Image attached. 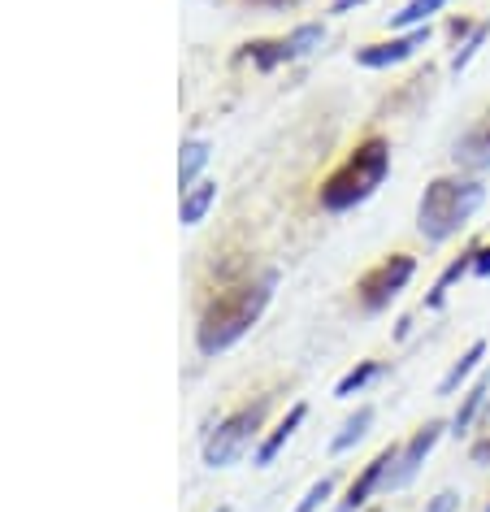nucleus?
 Masks as SVG:
<instances>
[{
    "label": "nucleus",
    "instance_id": "1",
    "mask_svg": "<svg viewBox=\"0 0 490 512\" xmlns=\"http://www.w3.org/2000/svg\"><path fill=\"white\" fill-rule=\"evenodd\" d=\"M274 287H278V274L269 270V274L248 278V283H239V287L217 291V296L204 304V313H200L196 348L204 356H217V352L235 348V343L248 335L256 322H261V313L269 309V300H274Z\"/></svg>",
    "mask_w": 490,
    "mask_h": 512
},
{
    "label": "nucleus",
    "instance_id": "2",
    "mask_svg": "<svg viewBox=\"0 0 490 512\" xmlns=\"http://www.w3.org/2000/svg\"><path fill=\"white\" fill-rule=\"evenodd\" d=\"M386 174H391V144L373 135L347 152V161L321 183V209L326 213L356 209V204H365L386 183Z\"/></svg>",
    "mask_w": 490,
    "mask_h": 512
},
{
    "label": "nucleus",
    "instance_id": "3",
    "mask_svg": "<svg viewBox=\"0 0 490 512\" xmlns=\"http://www.w3.org/2000/svg\"><path fill=\"white\" fill-rule=\"evenodd\" d=\"M482 200L486 187L473 183V178H434L417 204V230L430 243H443L469 226V217L482 209Z\"/></svg>",
    "mask_w": 490,
    "mask_h": 512
},
{
    "label": "nucleus",
    "instance_id": "4",
    "mask_svg": "<svg viewBox=\"0 0 490 512\" xmlns=\"http://www.w3.org/2000/svg\"><path fill=\"white\" fill-rule=\"evenodd\" d=\"M265 400H256V404H243L239 413H230L217 421V430L204 439V465L209 469H226V465H235V460L248 452V443L261 434V421H265Z\"/></svg>",
    "mask_w": 490,
    "mask_h": 512
},
{
    "label": "nucleus",
    "instance_id": "5",
    "mask_svg": "<svg viewBox=\"0 0 490 512\" xmlns=\"http://www.w3.org/2000/svg\"><path fill=\"white\" fill-rule=\"evenodd\" d=\"M321 44H326V27H321V22H304V27H295L291 35H282V40L243 44V57H248L256 70H278V66H291V61L317 53Z\"/></svg>",
    "mask_w": 490,
    "mask_h": 512
},
{
    "label": "nucleus",
    "instance_id": "6",
    "mask_svg": "<svg viewBox=\"0 0 490 512\" xmlns=\"http://www.w3.org/2000/svg\"><path fill=\"white\" fill-rule=\"evenodd\" d=\"M412 274H417V261H412L408 252H391L356 283V296L369 313H382V309H391V300L412 283Z\"/></svg>",
    "mask_w": 490,
    "mask_h": 512
},
{
    "label": "nucleus",
    "instance_id": "7",
    "mask_svg": "<svg viewBox=\"0 0 490 512\" xmlns=\"http://www.w3.org/2000/svg\"><path fill=\"white\" fill-rule=\"evenodd\" d=\"M438 439H443V421H425V426L412 434V439L399 447V460L391 465V473H386V486L382 491H399V486H408L412 478L421 473V465H425V456L438 447Z\"/></svg>",
    "mask_w": 490,
    "mask_h": 512
},
{
    "label": "nucleus",
    "instance_id": "8",
    "mask_svg": "<svg viewBox=\"0 0 490 512\" xmlns=\"http://www.w3.org/2000/svg\"><path fill=\"white\" fill-rule=\"evenodd\" d=\"M425 44H430V27H412L408 35H395V40L365 44V48L356 53V61H360L365 70H391V66H399V61L417 57Z\"/></svg>",
    "mask_w": 490,
    "mask_h": 512
},
{
    "label": "nucleus",
    "instance_id": "9",
    "mask_svg": "<svg viewBox=\"0 0 490 512\" xmlns=\"http://www.w3.org/2000/svg\"><path fill=\"white\" fill-rule=\"evenodd\" d=\"M395 460H399V447H395V443H391V447H382V452L373 456L365 469H360V478H356L352 486H347V499L339 504V512H356V508H365L369 499H373V491H382V486H386V473H391Z\"/></svg>",
    "mask_w": 490,
    "mask_h": 512
},
{
    "label": "nucleus",
    "instance_id": "10",
    "mask_svg": "<svg viewBox=\"0 0 490 512\" xmlns=\"http://www.w3.org/2000/svg\"><path fill=\"white\" fill-rule=\"evenodd\" d=\"M451 157H456V165H464V170H490V109L460 135Z\"/></svg>",
    "mask_w": 490,
    "mask_h": 512
},
{
    "label": "nucleus",
    "instance_id": "11",
    "mask_svg": "<svg viewBox=\"0 0 490 512\" xmlns=\"http://www.w3.org/2000/svg\"><path fill=\"white\" fill-rule=\"evenodd\" d=\"M304 417H308V404H291V408H287V417H282L278 426H274V434H269V439L256 447V465H274V456L295 439V430L304 426Z\"/></svg>",
    "mask_w": 490,
    "mask_h": 512
},
{
    "label": "nucleus",
    "instance_id": "12",
    "mask_svg": "<svg viewBox=\"0 0 490 512\" xmlns=\"http://www.w3.org/2000/svg\"><path fill=\"white\" fill-rule=\"evenodd\" d=\"M213 204H217V183L204 178V183L183 191V200H178V222H183V226H200L204 217H209Z\"/></svg>",
    "mask_w": 490,
    "mask_h": 512
},
{
    "label": "nucleus",
    "instance_id": "13",
    "mask_svg": "<svg viewBox=\"0 0 490 512\" xmlns=\"http://www.w3.org/2000/svg\"><path fill=\"white\" fill-rule=\"evenodd\" d=\"M486 395H490V378L482 374L469 391H464V404L456 408V417H451V434H469V426L477 421V413H482V404H486Z\"/></svg>",
    "mask_w": 490,
    "mask_h": 512
},
{
    "label": "nucleus",
    "instance_id": "14",
    "mask_svg": "<svg viewBox=\"0 0 490 512\" xmlns=\"http://www.w3.org/2000/svg\"><path fill=\"white\" fill-rule=\"evenodd\" d=\"M473 256H477V248H469V252H460V261H451L443 274H438V283H434V291L425 296V309H438V304L447 300V291L460 283L464 274H473Z\"/></svg>",
    "mask_w": 490,
    "mask_h": 512
},
{
    "label": "nucleus",
    "instance_id": "15",
    "mask_svg": "<svg viewBox=\"0 0 490 512\" xmlns=\"http://www.w3.org/2000/svg\"><path fill=\"white\" fill-rule=\"evenodd\" d=\"M209 165V139H187L183 144V157H178V187H196L200 170Z\"/></svg>",
    "mask_w": 490,
    "mask_h": 512
},
{
    "label": "nucleus",
    "instance_id": "16",
    "mask_svg": "<svg viewBox=\"0 0 490 512\" xmlns=\"http://www.w3.org/2000/svg\"><path fill=\"white\" fill-rule=\"evenodd\" d=\"M482 361H486V343H482V339H477V343H469V352H464V356H460V361H456V365H451V369H447V378H443V382H438V395H456V391H460V382H464V378H469V374H473V369H477V365H482Z\"/></svg>",
    "mask_w": 490,
    "mask_h": 512
},
{
    "label": "nucleus",
    "instance_id": "17",
    "mask_svg": "<svg viewBox=\"0 0 490 512\" xmlns=\"http://www.w3.org/2000/svg\"><path fill=\"white\" fill-rule=\"evenodd\" d=\"M369 426H373V408H369V404H360L356 413L343 421V430H339V434H334V439H330V452L339 456V452H347V447H356V443H360V439H365V434H369Z\"/></svg>",
    "mask_w": 490,
    "mask_h": 512
},
{
    "label": "nucleus",
    "instance_id": "18",
    "mask_svg": "<svg viewBox=\"0 0 490 512\" xmlns=\"http://www.w3.org/2000/svg\"><path fill=\"white\" fill-rule=\"evenodd\" d=\"M378 374H382V365H378V361H360L356 369H347V374L339 378V387H334V400H352V395H356V391H365Z\"/></svg>",
    "mask_w": 490,
    "mask_h": 512
},
{
    "label": "nucleus",
    "instance_id": "19",
    "mask_svg": "<svg viewBox=\"0 0 490 512\" xmlns=\"http://www.w3.org/2000/svg\"><path fill=\"white\" fill-rule=\"evenodd\" d=\"M443 5H451V0H408V5L391 18V27H408V31H412V27H425V18L438 14Z\"/></svg>",
    "mask_w": 490,
    "mask_h": 512
},
{
    "label": "nucleus",
    "instance_id": "20",
    "mask_svg": "<svg viewBox=\"0 0 490 512\" xmlns=\"http://www.w3.org/2000/svg\"><path fill=\"white\" fill-rule=\"evenodd\" d=\"M486 35H490V22H477V27H473V35H469V40H464L460 48H456V57H451V70H464V66H469V61L477 57V48H482L486 44Z\"/></svg>",
    "mask_w": 490,
    "mask_h": 512
},
{
    "label": "nucleus",
    "instance_id": "21",
    "mask_svg": "<svg viewBox=\"0 0 490 512\" xmlns=\"http://www.w3.org/2000/svg\"><path fill=\"white\" fill-rule=\"evenodd\" d=\"M330 495H334V478H321V482L308 486V495L300 499V504H295V512H317V508L326 504Z\"/></svg>",
    "mask_w": 490,
    "mask_h": 512
},
{
    "label": "nucleus",
    "instance_id": "22",
    "mask_svg": "<svg viewBox=\"0 0 490 512\" xmlns=\"http://www.w3.org/2000/svg\"><path fill=\"white\" fill-rule=\"evenodd\" d=\"M460 508V495L456 491H438L430 504H425V512H456Z\"/></svg>",
    "mask_w": 490,
    "mask_h": 512
},
{
    "label": "nucleus",
    "instance_id": "23",
    "mask_svg": "<svg viewBox=\"0 0 490 512\" xmlns=\"http://www.w3.org/2000/svg\"><path fill=\"white\" fill-rule=\"evenodd\" d=\"M473 274H477V278H490V243H486V248H477V256H473Z\"/></svg>",
    "mask_w": 490,
    "mask_h": 512
},
{
    "label": "nucleus",
    "instance_id": "24",
    "mask_svg": "<svg viewBox=\"0 0 490 512\" xmlns=\"http://www.w3.org/2000/svg\"><path fill=\"white\" fill-rule=\"evenodd\" d=\"M356 5H365V0H334V5H330V14H352Z\"/></svg>",
    "mask_w": 490,
    "mask_h": 512
},
{
    "label": "nucleus",
    "instance_id": "25",
    "mask_svg": "<svg viewBox=\"0 0 490 512\" xmlns=\"http://www.w3.org/2000/svg\"><path fill=\"white\" fill-rule=\"evenodd\" d=\"M261 5H287V0H261Z\"/></svg>",
    "mask_w": 490,
    "mask_h": 512
},
{
    "label": "nucleus",
    "instance_id": "26",
    "mask_svg": "<svg viewBox=\"0 0 490 512\" xmlns=\"http://www.w3.org/2000/svg\"><path fill=\"white\" fill-rule=\"evenodd\" d=\"M217 512H230V508H217Z\"/></svg>",
    "mask_w": 490,
    "mask_h": 512
},
{
    "label": "nucleus",
    "instance_id": "27",
    "mask_svg": "<svg viewBox=\"0 0 490 512\" xmlns=\"http://www.w3.org/2000/svg\"><path fill=\"white\" fill-rule=\"evenodd\" d=\"M373 512H382V508H373Z\"/></svg>",
    "mask_w": 490,
    "mask_h": 512
},
{
    "label": "nucleus",
    "instance_id": "28",
    "mask_svg": "<svg viewBox=\"0 0 490 512\" xmlns=\"http://www.w3.org/2000/svg\"><path fill=\"white\" fill-rule=\"evenodd\" d=\"M486 512H490V508H486Z\"/></svg>",
    "mask_w": 490,
    "mask_h": 512
}]
</instances>
